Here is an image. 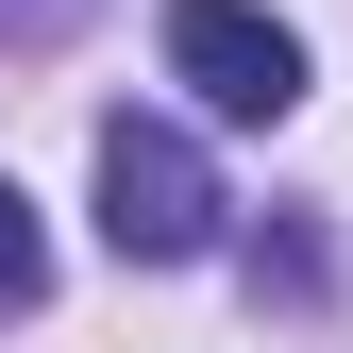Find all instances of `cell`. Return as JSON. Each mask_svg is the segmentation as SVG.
Returning <instances> with one entry per match:
<instances>
[{
	"instance_id": "1",
	"label": "cell",
	"mask_w": 353,
	"mask_h": 353,
	"mask_svg": "<svg viewBox=\"0 0 353 353\" xmlns=\"http://www.w3.org/2000/svg\"><path fill=\"white\" fill-rule=\"evenodd\" d=\"M219 168L185 118H101V252L118 270H185V252H219Z\"/></svg>"
},
{
	"instance_id": "2",
	"label": "cell",
	"mask_w": 353,
	"mask_h": 353,
	"mask_svg": "<svg viewBox=\"0 0 353 353\" xmlns=\"http://www.w3.org/2000/svg\"><path fill=\"white\" fill-rule=\"evenodd\" d=\"M168 84L202 118H286L303 101V34L270 0H168Z\"/></svg>"
},
{
	"instance_id": "3",
	"label": "cell",
	"mask_w": 353,
	"mask_h": 353,
	"mask_svg": "<svg viewBox=\"0 0 353 353\" xmlns=\"http://www.w3.org/2000/svg\"><path fill=\"white\" fill-rule=\"evenodd\" d=\"M51 286V236H34V202H17V168H0V320Z\"/></svg>"
}]
</instances>
